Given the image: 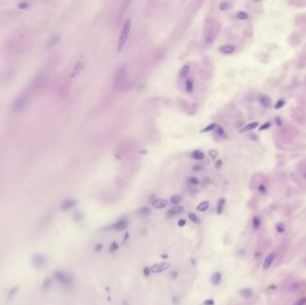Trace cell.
Listing matches in <instances>:
<instances>
[{
	"instance_id": "cell-5",
	"label": "cell",
	"mask_w": 306,
	"mask_h": 305,
	"mask_svg": "<svg viewBox=\"0 0 306 305\" xmlns=\"http://www.w3.org/2000/svg\"><path fill=\"white\" fill-rule=\"evenodd\" d=\"M128 225L129 223L127 220H119L112 226V228L116 231H123L128 227Z\"/></svg>"
},
{
	"instance_id": "cell-16",
	"label": "cell",
	"mask_w": 306,
	"mask_h": 305,
	"mask_svg": "<svg viewBox=\"0 0 306 305\" xmlns=\"http://www.w3.org/2000/svg\"><path fill=\"white\" fill-rule=\"evenodd\" d=\"M240 294L244 298H251L253 296V291L250 288H243L240 291Z\"/></svg>"
},
{
	"instance_id": "cell-15",
	"label": "cell",
	"mask_w": 306,
	"mask_h": 305,
	"mask_svg": "<svg viewBox=\"0 0 306 305\" xmlns=\"http://www.w3.org/2000/svg\"><path fill=\"white\" fill-rule=\"evenodd\" d=\"M190 69H191L190 65H184L182 67V69L180 70V76L182 78H186L187 75L189 74V72H190Z\"/></svg>"
},
{
	"instance_id": "cell-49",
	"label": "cell",
	"mask_w": 306,
	"mask_h": 305,
	"mask_svg": "<svg viewBox=\"0 0 306 305\" xmlns=\"http://www.w3.org/2000/svg\"><path fill=\"white\" fill-rule=\"evenodd\" d=\"M173 301H174V303H176V304L177 303V297H174V298L173 299Z\"/></svg>"
},
{
	"instance_id": "cell-11",
	"label": "cell",
	"mask_w": 306,
	"mask_h": 305,
	"mask_svg": "<svg viewBox=\"0 0 306 305\" xmlns=\"http://www.w3.org/2000/svg\"><path fill=\"white\" fill-rule=\"evenodd\" d=\"M221 278H222V275L220 272H215L212 274L211 278H210V280L211 282L214 284V285H218L220 283L221 281Z\"/></svg>"
},
{
	"instance_id": "cell-27",
	"label": "cell",
	"mask_w": 306,
	"mask_h": 305,
	"mask_svg": "<svg viewBox=\"0 0 306 305\" xmlns=\"http://www.w3.org/2000/svg\"><path fill=\"white\" fill-rule=\"evenodd\" d=\"M253 228L254 229H258L260 226V220L258 216H255L253 217Z\"/></svg>"
},
{
	"instance_id": "cell-21",
	"label": "cell",
	"mask_w": 306,
	"mask_h": 305,
	"mask_svg": "<svg viewBox=\"0 0 306 305\" xmlns=\"http://www.w3.org/2000/svg\"><path fill=\"white\" fill-rule=\"evenodd\" d=\"M185 88L188 93H192L193 91V82L191 79H187L185 82Z\"/></svg>"
},
{
	"instance_id": "cell-2",
	"label": "cell",
	"mask_w": 306,
	"mask_h": 305,
	"mask_svg": "<svg viewBox=\"0 0 306 305\" xmlns=\"http://www.w3.org/2000/svg\"><path fill=\"white\" fill-rule=\"evenodd\" d=\"M32 262L34 268L38 269L44 268L47 265L48 259L44 254L41 253H34L32 257Z\"/></svg>"
},
{
	"instance_id": "cell-3",
	"label": "cell",
	"mask_w": 306,
	"mask_h": 305,
	"mask_svg": "<svg viewBox=\"0 0 306 305\" xmlns=\"http://www.w3.org/2000/svg\"><path fill=\"white\" fill-rule=\"evenodd\" d=\"M54 278L64 285H70L72 283V281H74V278H72L71 275H69L64 271H61V270L55 271L54 272Z\"/></svg>"
},
{
	"instance_id": "cell-48",
	"label": "cell",
	"mask_w": 306,
	"mask_h": 305,
	"mask_svg": "<svg viewBox=\"0 0 306 305\" xmlns=\"http://www.w3.org/2000/svg\"><path fill=\"white\" fill-rule=\"evenodd\" d=\"M128 237H129V234H128V233H126V234H125V238H124V242H126V241H127V239H128Z\"/></svg>"
},
{
	"instance_id": "cell-19",
	"label": "cell",
	"mask_w": 306,
	"mask_h": 305,
	"mask_svg": "<svg viewBox=\"0 0 306 305\" xmlns=\"http://www.w3.org/2000/svg\"><path fill=\"white\" fill-rule=\"evenodd\" d=\"M209 206H210V203L209 201H202L201 203H200V204L198 205L197 207V210L198 211H206L208 209H209Z\"/></svg>"
},
{
	"instance_id": "cell-32",
	"label": "cell",
	"mask_w": 306,
	"mask_h": 305,
	"mask_svg": "<svg viewBox=\"0 0 306 305\" xmlns=\"http://www.w3.org/2000/svg\"><path fill=\"white\" fill-rule=\"evenodd\" d=\"M284 105H285V100L284 99H279L278 102H276V104L275 106V108L276 109H279V108H283Z\"/></svg>"
},
{
	"instance_id": "cell-43",
	"label": "cell",
	"mask_w": 306,
	"mask_h": 305,
	"mask_svg": "<svg viewBox=\"0 0 306 305\" xmlns=\"http://www.w3.org/2000/svg\"><path fill=\"white\" fill-rule=\"evenodd\" d=\"M276 229H278V231H279V232H280V233H282V232L284 231V226H283V225H282V224L278 225V226H276Z\"/></svg>"
},
{
	"instance_id": "cell-23",
	"label": "cell",
	"mask_w": 306,
	"mask_h": 305,
	"mask_svg": "<svg viewBox=\"0 0 306 305\" xmlns=\"http://www.w3.org/2000/svg\"><path fill=\"white\" fill-rule=\"evenodd\" d=\"M181 200H182V198H181L180 195L174 194V195H173V196L171 197L170 202L172 203V204H174V205H177V204H178V203L181 201Z\"/></svg>"
},
{
	"instance_id": "cell-14",
	"label": "cell",
	"mask_w": 306,
	"mask_h": 305,
	"mask_svg": "<svg viewBox=\"0 0 306 305\" xmlns=\"http://www.w3.org/2000/svg\"><path fill=\"white\" fill-rule=\"evenodd\" d=\"M137 213L141 217H146L151 214V209L147 207H142V208L138 209Z\"/></svg>"
},
{
	"instance_id": "cell-25",
	"label": "cell",
	"mask_w": 306,
	"mask_h": 305,
	"mask_svg": "<svg viewBox=\"0 0 306 305\" xmlns=\"http://www.w3.org/2000/svg\"><path fill=\"white\" fill-rule=\"evenodd\" d=\"M248 16H249L248 13H247L246 12H243V11L237 13V14H236V18L239 20H246L247 18H248Z\"/></svg>"
},
{
	"instance_id": "cell-1",
	"label": "cell",
	"mask_w": 306,
	"mask_h": 305,
	"mask_svg": "<svg viewBox=\"0 0 306 305\" xmlns=\"http://www.w3.org/2000/svg\"><path fill=\"white\" fill-rule=\"evenodd\" d=\"M131 25H132V22H131L130 19H127L125 22V24L123 26V29L121 31L120 33V37H119V40H118V44H117V52H121L125 45V43L128 39L129 37V33H130V30H131Z\"/></svg>"
},
{
	"instance_id": "cell-10",
	"label": "cell",
	"mask_w": 306,
	"mask_h": 305,
	"mask_svg": "<svg viewBox=\"0 0 306 305\" xmlns=\"http://www.w3.org/2000/svg\"><path fill=\"white\" fill-rule=\"evenodd\" d=\"M219 51L224 55H230L235 51V47L232 45H224L219 47Z\"/></svg>"
},
{
	"instance_id": "cell-17",
	"label": "cell",
	"mask_w": 306,
	"mask_h": 305,
	"mask_svg": "<svg viewBox=\"0 0 306 305\" xmlns=\"http://www.w3.org/2000/svg\"><path fill=\"white\" fill-rule=\"evenodd\" d=\"M51 285H52V278H47L44 279V281H43L41 288H42V290H44V291H47V290L51 286Z\"/></svg>"
},
{
	"instance_id": "cell-40",
	"label": "cell",
	"mask_w": 306,
	"mask_h": 305,
	"mask_svg": "<svg viewBox=\"0 0 306 305\" xmlns=\"http://www.w3.org/2000/svg\"><path fill=\"white\" fill-rule=\"evenodd\" d=\"M269 126H270V123H266L265 124H263V125H262V126H260V131H263V130H266V129L269 128Z\"/></svg>"
},
{
	"instance_id": "cell-46",
	"label": "cell",
	"mask_w": 306,
	"mask_h": 305,
	"mask_svg": "<svg viewBox=\"0 0 306 305\" xmlns=\"http://www.w3.org/2000/svg\"><path fill=\"white\" fill-rule=\"evenodd\" d=\"M177 275H178V274H177V271H173V272H172V278H173V279L177 278Z\"/></svg>"
},
{
	"instance_id": "cell-4",
	"label": "cell",
	"mask_w": 306,
	"mask_h": 305,
	"mask_svg": "<svg viewBox=\"0 0 306 305\" xmlns=\"http://www.w3.org/2000/svg\"><path fill=\"white\" fill-rule=\"evenodd\" d=\"M169 268H170V263H168V262H161V263L154 264L151 268V271L153 272V273H160V272H163V271L167 270Z\"/></svg>"
},
{
	"instance_id": "cell-50",
	"label": "cell",
	"mask_w": 306,
	"mask_h": 305,
	"mask_svg": "<svg viewBox=\"0 0 306 305\" xmlns=\"http://www.w3.org/2000/svg\"><path fill=\"white\" fill-rule=\"evenodd\" d=\"M161 258H163V259H167V258H168V255H167V254H166V255H161Z\"/></svg>"
},
{
	"instance_id": "cell-29",
	"label": "cell",
	"mask_w": 306,
	"mask_h": 305,
	"mask_svg": "<svg viewBox=\"0 0 306 305\" xmlns=\"http://www.w3.org/2000/svg\"><path fill=\"white\" fill-rule=\"evenodd\" d=\"M215 130H216V132H217V134L218 135H220V136L225 135V131H224V129H223L220 125H217V127L215 128Z\"/></svg>"
},
{
	"instance_id": "cell-35",
	"label": "cell",
	"mask_w": 306,
	"mask_h": 305,
	"mask_svg": "<svg viewBox=\"0 0 306 305\" xmlns=\"http://www.w3.org/2000/svg\"><path fill=\"white\" fill-rule=\"evenodd\" d=\"M177 214V213L176 212V210H174V209H169V210L167 211V217H173V216H176Z\"/></svg>"
},
{
	"instance_id": "cell-42",
	"label": "cell",
	"mask_w": 306,
	"mask_h": 305,
	"mask_svg": "<svg viewBox=\"0 0 306 305\" xmlns=\"http://www.w3.org/2000/svg\"><path fill=\"white\" fill-rule=\"evenodd\" d=\"M178 226H180V227H182V226H185V224H186V221L184 220V219H180L179 221H178Z\"/></svg>"
},
{
	"instance_id": "cell-47",
	"label": "cell",
	"mask_w": 306,
	"mask_h": 305,
	"mask_svg": "<svg viewBox=\"0 0 306 305\" xmlns=\"http://www.w3.org/2000/svg\"><path fill=\"white\" fill-rule=\"evenodd\" d=\"M199 169H202V167H200V166H196V167H193V170H199Z\"/></svg>"
},
{
	"instance_id": "cell-39",
	"label": "cell",
	"mask_w": 306,
	"mask_h": 305,
	"mask_svg": "<svg viewBox=\"0 0 306 305\" xmlns=\"http://www.w3.org/2000/svg\"><path fill=\"white\" fill-rule=\"evenodd\" d=\"M102 249H103V245H102L101 243H98L95 246V252H99Z\"/></svg>"
},
{
	"instance_id": "cell-38",
	"label": "cell",
	"mask_w": 306,
	"mask_h": 305,
	"mask_svg": "<svg viewBox=\"0 0 306 305\" xmlns=\"http://www.w3.org/2000/svg\"><path fill=\"white\" fill-rule=\"evenodd\" d=\"M75 219L76 220V221H80V220H82V217H83V216H82V213H76L75 215Z\"/></svg>"
},
{
	"instance_id": "cell-24",
	"label": "cell",
	"mask_w": 306,
	"mask_h": 305,
	"mask_svg": "<svg viewBox=\"0 0 306 305\" xmlns=\"http://www.w3.org/2000/svg\"><path fill=\"white\" fill-rule=\"evenodd\" d=\"M217 127V124H210V125H208V126H206L205 128H204V129H202L201 131H200V133H208V132H210V131H212V130H215V128Z\"/></svg>"
},
{
	"instance_id": "cell-9",
	"label": "cell",
	"mask_w": 306,
	"mask_h": 305,
	"mask_svg": "<svg viewBox=\"0 0 306 305\" xmlns=\"http://www.w3.org/2000/svg\"><path fill=\"white\" fill-rule=\"evenodd\" d=\"M274 259H275V255L273 253H270L267 256V258L264 259V262H263V269L266 270V269L269 268V267L273 263Z\"/></svg>"
},
{
	"instance_id": "cell-13",
	"label": "cell",
	"mask_w": 306,
	"mask_h": 305,
	"mask_svg": "<svg viewBox=\"0 0 306 305\" xmlns=\"http://www.w3.org/2000/svg\"><path fill=\"white\" fill-rule=\"evenodd\" d=\"M225 204H226V200L225 199H220L219 200H218L217 205V213L218 215H220V214L223 213L224 209H225Z\"/></svg>"
},
{
	"instance_id": "cell-44",
	"label": "cell",
	"mask_w": 306,
	"mask_h": 305,
	"mask_svg": "<svg viewBox=\"0 0 306 305\" xmlns=\"http://www.w3.org/2000/svg\"><path fill=\"white\" fill-rule=\"evenodd\" d=\"M275 120H276V124H278V125H279V126H280V125L282 124V121H281V119H280V118H279V117H276V119H275Z\"/></svg>"
},
{
	"instance_id": "cell-12",
	"label": "cell",
	"mask_w": 306,
	"mask_h": 305,
	"mask_svg": "<svg viewBox=\"0 0 306 305\" xmlns=\"http://www.w3.org/2000/svg\"><path fill=\"white\" fill-rule=\"evenodd\" d=\"M191 157L196 159V160H202L204 158V153L199 150H195L191 153Z\"/></svg>"
},
{
	"instance_id": "cell-45",
	"label": "cell",
	"mask_w": 306,
	"mask_h": 305,
	"mask_svg": "<svg viewBox=\"0 0 306 305\" xmlns=\"http://www.w3.org/2000/svg\"><path fill=\"white\" fill-rule=\"evenodd\" d=\"M222 166V161L221 160H217V162L216 163V167L217 168H220Z\"/></svg>"
},
{
	"instance_id": "cell-7",
	"label": "cell",
	"mask_w": 306,
	"mask_h": 305,
	"mask_svg": "<svg viewBox=\"0 0 306 305\" xmlns=\"http://www.w3.org/2000/svg\"><path fill=\"white\" fill-rule=\"evenodd\" d=\"M259 101H260V103L262 106H263L264 108H269L271 107L272 101H271V99H270L268 96H266V95H260V98H259Z\"/></svg>"
},
{
	"instance_id": "cell-36",
	"label": "cell",
	"mask_w": 306,
	"mask_h": 305,
	"mask_svg": "<svg viewBox=\"0 0 306 305\" xmlns=\"http://www.w3.org/2000/svg\"><path fill=\"white\" fill-rule=\"evenodd\" d=\"M174 210H176V212L178 214V213H182V212H184V207H182V206H176V207H174V208H173Z\"/></svg>"
},
{
	"instance_id": "cell-31",
	"label": "cell",
	"mask_w": 306,
	"mask_h": 305,
	"mask_svg": "<svg viewBox=\"0 0 306 305\" xmlns=\"http://www.w3.org/2000/svg\"><path fill=\"white\" fill-rule=\"evenodd\" d=\"M188 181H189V183H190L192 185H197V184H199V183H200L199 179H198L197 177H194V176L190 177Z\"/></svg>"
},
{
	"instance_id": "cell-6",
	"label": "cell",
	"mask_w": 306,
	"mask_h": 305,
	"mask_svg": "<svg viewBox=\"0 0 306 305\" xmlns=\"http://www.w3.org/2000/svg\"><path fill=\"white\" fill-rule=\"evenodd\" d=\"M152 206L155 209H164L167 206V200L165 199H156L153 202H152Z\"/></svg>"
},
{
	"instance_id": "cell-22",
	"label": "cell",
	"mask_w": 306,
	"mask_h": 305,
	"mask_svg": "<svg viewBox=\"0 0 306 305\" xmlns=\"http://www.w3.org/2000/svg\"><path fill=\"white\" fill-rule=\"evenodd\" d=\"M18 289H19L18 286H14V287H13V288L10 290V291L8 292V294H7V301L13 299L14 296H15L16 293L18 292Z\"/></svg>"
},
{
	"instance_id": "cell-18",
	"label": "cell",
	"mask_w": 306,
	"mask_h": 305,
	"mask_svg": "<svg viewBox=\"0 0 306 305\" xmlns=\"http://www.w3.org/2000/svg\"><path fill=\"white\" fill-rule=\"evenodd\" d=\"M258 125H259V124L257 123V122H254V123H252V124H247L246 126H244L241 131H240V132L241 133H244V132H248V131H251V130H253V129H255L256 127H258Z\"/></svg>"
},
{
	"instance_id": "cell-34",
	"label": "cell",
	"mask_w": 306,
	"mask_h": 305,
	"mask_svg": "<svg viewBox=\"0 0 306 305\" xmlns=\"http://www.w3.org/2000/svg\"><path fill=\"white\" fill-rule=\"evenodd\" d=\"M151 272V268H150L149 267H145V268H143V275H144L146 278H149V277H150Z\"/></svg>"
},
{
	"instance_id": "cell-37",
	"label": "cell",
	"mask_w": 306,
	"mask_h": 305,
	"mask_svg": "<svg viewBox=\"0 0 306 305\" xmlns=\"http://www.w3.org/2000/svg\"><path fill=\"white\" fill-rule=\"evenodd\" d=\"M306 303V298H302L299 301H297L294 305H305Z\"/></svg>"
},
{
	"instance_id": "cell-20",
	"label": "cell",
	"mask_w": 306,
	"mask_h": 305,
	"mask_svg": "<svg viewBox=\"0 0 306 305\" xmlns=\"http://www.w3.org/2000/svg\"><path fill=\"white\" fill-rule=\"evenodd\" d=\"M82 63L81 61L77 62V63H76V65H75L74 70H72V77H74V76H75L76 74H79V72L82 70Z\"/></svg>"
},
{
	"instance_id": "cell-30",
	"label": "cell",
	"mask_w": 306,
	"mask_h": 305,
	"mask_svg": "<svg viewBox=\"0 0 306 305\" xmlns=\"http://www.w3.org/2000/svg\"><path fill=\"white\" fill-rule=\"evenodd\" d=\"M117 249H118V244H117V242H114L111 244L110 248H109V252L113 253V252H115V251H117Z\"/></svg>"
},
{
	"instance_id": "cell-8",
	"label": "cell",
	"mask_w": 306,
	"mask_h": 305,
	"mask_svg": "<svg viewBox=\"0 0 306 305\" xmlns=\"http://www.w3.org/2000/svg\"><path fill=\"white\" fill-rule=\"evenodd\" d=\"M76 204V200H65L62 205H61V209L62 210H67L70 209L71 208H72L74 206H75Z\"/></svg>"
},
{
	"instance_id": "cell-41",
	"label": "cell",
	"mask_w": 306,
	"mask_h": 305,
	"mask_svg": "<svg viewBox=\"0 0 306 305\" xmlns=\"http://www.w3.org/2000/svg\"><path fill=\"white\" fill-rule=\"evenodd\" d=\"M203 304H204V305H214V301L209 299V300H206L205 301H204Z\"/></svg>"
},
{
	"instance_id": "cell-28",
	"label": "cell",
	"mask_w": 306,
	"mask_h": 305,
	"mask_svg": "<svg viewBox=\"0 0 306 305\" xmlns=\"http://www.w3.org/2000/svg\"><path fill=\"white\" fill-rule=\"evenodd\" d=\"M188 216H189V219H190L193 222H194V223H200L198 216H197L194 213H189Z\"/></svg>"
},
{
	"instance_id": "cell-33",
	"label": "cell",
	"mask_w": 306,
	"mask_h": 305,
	"mask_svg": "<svg viewBox=\"0 0 306 305\" xmlns=\"http://www.w3.org/2000/svg\"><path fill=\"white\" fill-rule=\"evenodd\" d=\"M209 155H210V157L212 159H215V158L217 157V151L216 150H210L209 151Z\"/></svg>"
},
{
	"instance_id": "cell-26",
	"label": "cell",
	"mask_w": 306,
	"mask_h": 305,
	"mask_svg": "<svg viewBox=\"0 0 306 305\" xmlns=\"http://www.w3.org/2000/svg\"><path fill=\"white\" fill-rule=\"evenodd\" d=\"M229 7H230V4L227 1H223L219 4V10H221V11L227 10Z\"/></svg>"
}]
</instances>
